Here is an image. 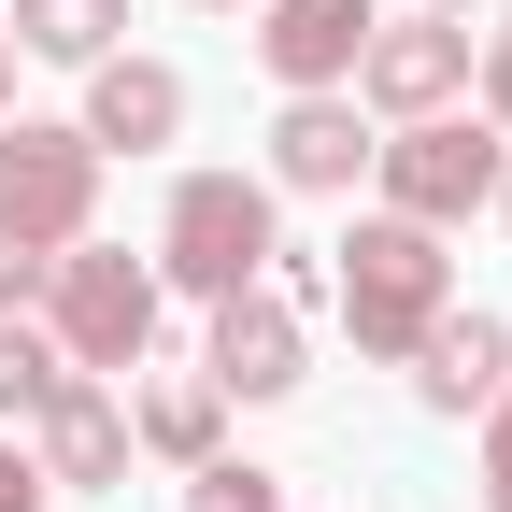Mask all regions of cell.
<instances>
[{
    "mask_svg": "<svg viewBox=\"0 0 512 512\" xmlns=\"http://www.w3.org/2000/svg\"><path fill=\"white\" fill-rule=\"evenodd\" d=\"M498 214H512V171H498Z\"/></svg>",
    "mask_w": 512,
    "mask_h": 512,
    "instance_id": "cell-23",
    "label": "cell"
},
{
    "mask_svg": "<svg viewBox=\"0 0 512 512\" xmlns=\"http://www.w3.org/2000/svg\"><path fill=\"white\" fill-rule=\"evenodd\" d=\"M57 370H72V356H57L29 313H0V413H43V399H57Z\"/></svg>",
    "mask_w": 512,
    "mask_h": 512,
    "instance_id": "cell-15",
    "label": "cell"
},
{
    "mask_svg": "<svg viewBox=\"0 0 512 512\" xmlns=\"http://www.w3.org/2000/svg\"><path fill=\"white\" fill-rule=\"evenodd\" d=\"M171 128H185V72H171V57H86V143L114 157H157L171 143Z\"/></svg>",
    "mask_w": 512,
    "mask_h": 512,
    "instance_id": "cell-8",
    "label": "cell"
},
{
    "mask_svg": "<svg viewBox=\"0 0 512 512\" xmlns=\"http://www.w3.org/2000/svg\"><path fill=\"white\" fill-rule=\"evenodd\" d=\"M484 512H512V384H498V441H484Z\"/></svg>",
    "mask_w": 512,
    "mask_h": 512,
    "instance_id": "cell-18",
    "label": "cell"
},
{
    "mask_svg": "<svg viewBox=\"0 0 512 512\" xmlns=\"http://www.w3.org/2000/svg\"><path fill=\"white\" fill-rule=\"evenodd\" d=\"M484 114L512 128V15H498V43H484Z\"/></svg>",
    "mask_w": 512,
    "mask_h": 512,
    "instance_id": "cell-19",
    "label": "cell"
},
{
    "mask_svg": "<svg viewBox=\"0 0 512 512\" xmlns=\"http://www.w3.org/2000/svg\"><path fill=\"white\" fill-rule=\"evenodd\" d=\"M370 143H356V100H285L271 128V185H299V200H328V185H356Z\"/></svg>",
    "mask_w": 512,
    "mask_h": 512,
    "instance_id": "cell-12",
    "label": "cell"
},
{
    "mask_svg": "<svg viewBox=\"0 0 512 512\" xmlns=\"http://www.w3.org/2000/svg\"><path fill=\"white\" fill-rule=\"evenodd\" d=\"M427 15H484V0H427Z\"/></svg>",
    "mask_w": 512,
    "mask_h": 512,
    "instance_id": "cell-22",
    "label": "cell"
},
{
    "mask_svg": "<svg viewBox=\"0 0 512 512\" xmlns=\"http://www.w3.org/2000/svg\"><path fill=\"white\" fill-rule=\"evenodd\" d=\"M0 29H15L29 57H72V72H86V57H114V29H128V0H15V15H0Z\"/></svg>",
    "mask_w": 512,
    "mask_h": 512,
    "instance_id": "cell-14",
    "label": "cell"
},
{
    "mask_svg": "<svg viewBox=\"0 0 512 512\" xmlns=\"http://www.w3.org/2000/svg\"><path fill=\"white\" fill-rule=\"evenodd\" d=\"M328 299H342L356 356H413V342L441 328V313H456V256H441V228H399V214H370V228L342 242Z\"/></svg>",
    "mask_w": 512,
    "mask_h": 512,
    "instance_id": "cell-1",
    "label": "cell"
},
{
    "mask_svg": "<svg viewBox=\"0 0 512 512\" xmlns=\"http://www.w3.org/2000/svg\"><path fill=\"white\" fill-rule=\"evenodd\" d=\"M256 271H271V185H256V171H185L171 185V228H157V285L242 299Z\"/></svg>",
    "mask_w": 512,
    "mask_h": 512,
    "instance_id": "cell-2",
    "label": "cell"
},
{
    "mask_svg": "<svg viewBox=\"0 0 512 512\" xmlns=\"http://www.w3.org/2000/svg\"><path fill=\"white\" fill-rule=\"evenodd\" d=\"M86 200H100V143L86 128H0V228L72 256L86 242Z\"/></svg>",
    "mask_w": 512,
    "mask_h": 512,
    "instance_id": "cell-5",
    "label": "cell"
},
{
    "mask_svg": "<svg viewBox=\"0 0 512 512\" xmlns=\"http://www.w3.org/2000/svg\"><path fill=\"white\" fill-rule=\"evenodd\" d=\"M214 427H228V399H214L200 370H185V384H143V413H128V441H157L171 470H200V456H214Z\"/></svg>",
    "mask_w": 512,
    "mask_h": 512,
    "instance_id": "cell-13",
    "label": "cell"
},
{
    "mask_svg": "<svg viewBox=\"0 0 512 512\" xmlns=\"http://www.w3.org/2000/svg\"><path fill=\"white\" fill-rule=\"evenodd\" d=\"M413 384H427V413H498V384H512V328H498V313H441V328L413 342Z\"/></svg>",
    "mask_w": 512,
    "mask_h": 512,
    "instance_id": "cell-11",
    "label": "cell"
},
{
    "mask_svg": "<svg viewBox=\"0 0 512 512\" xmlns=\"http://www.w3.org/2000/svg\"><path fill=\"white\" fill-rule=\"evenodd\" d=\"M43 313H57V356H72V370H143L157 271H143V256H57V271H43Z\"/></svg>",
    "mask_w": 512,
    "mask_h": 512,
    "instance_id": "cell-4",
    "label": "cell"
},
{
    "mask_svg": "<svg viewBox=\"0 0 512 512\" xmlns=\"http://www.w3.org/2000/svg\"><path fill=\"white\" fill-rule=\"evenodd\" d=\"M214 399H285L299 384V313L271 299V285H242V299H214Z\"/></svg>",
    "mask_w": 512,
    "mask_h": 512,
    "instance_id": "cell-9",
    "label": "cell"
},
{
    "mask_svg": "<svg viewBox=\"0 0 512 512\" xmlns=\"http://www.w3.org/2000/svg\"><path fill=\"white\" fill-rule=\"evenodd\" d=\"M0 512H43V470L15 456V441H0Z\"/></svg>",
    "mask_w": 512,
    "mask_h": 512,
    "instance_id": "cell-20",
    "label": "cell"
},
{
    "mask_svg": "<svg viewBox=\"0 0 512 512\" xmlns=\"http://www.w3.org/2000/svg\"><path fill=\"white\" fill-rule=\"evenodd\" d=\"M370 171H384V214L399 228H456V214H484L498 200V128H470V114H413L399 143H370Z\"/></svg>",
    "mask_w": 512,
    "mask_h": 512,
    "instance_id": "cell-3",
    "label": "cell"
},
{
    "mask_svg": "<svg viewBox=\"0 0 512 512\" xmlns=\"http://www.w3.org/2000/svg\"><path fill=\"white\" fill-rule=\"evenodd\" d=\"M43 271H57V256H43V242H15V228H0V313H29V299H43Z\"/></svg>",
    "mask_w": 512,
    "mask_h": 512,
    "instance_id": "cell-17",
    "label": "cell"
},
{
    "mask_svg": "<svg viewBox=\"0 0 512 512\" xmlns=\"http://www.w3.org/2000/svg\"><path fill=\"white\" fill-rule=\"evenodd\" d=\"M185 512H285V484L242 470V456H200V470H185Z\"/></svg>",
    "mask_w": 512,
    "mask_h": 512,
    "instance_id": "cell-16",
    "label": "cell"
},
{
    "mask_svg": "<svg viewBox=\"0 0 512 512\" xmlns=\"http://www.w3.org/2000/svg\"><path fill=\"white\" fill-rule=\"evenodd\" d=\"M29 427H43V484H114V470H128V413H114L100 370H57V399H43Z\"/></svg>",
    "mask_w": 512,
    "mask_h": 512,
    "instance_id": "cell-10",
    "label": "cell"
},
{
    "mask_svg": "<svg viewBox=\"0 0 512 512\" xmlns=\"http://www.w3.org/2000/svg\"><path fill=\"white\" fill-rule=\"evenodd\" d=\"M0 100H15V29H0Z\"/></svg>",
    "mask_w": 512,
    "mask_h": 512,
    "instance_id": "cell-21",
    "label": "cell"
},
{
    "mask_svg": "<svg viewBox=\"0 0 512 512\" xmlns=\"http://www.w3.org/2000/svg\"><path fill=\"white\" fill-rule=\"evenodd\" d=\"M356 86L399 114V128H413V114H456V86H470V29H456V15L370 29V43H356Z\"/></svg>",
    "mask_w": 512,
    "mask_h": 512,
    "instance_id": "cell-6",
    "label": "cell"
},
{
    "mask_svg": "<svg viewBox=\"0 0 512 512\" xmlns=\"http://www.w3.org/2000/svg\"><path fill=\"white\" fill-rule=\"evenodd\" d=\"M370 29H384L370 0H256V57H271L299 100H328V86L356 72V43H370Z\"/></svg>",
    "mask_w": 512,
    "mask_h": 512,
    "instance_id": "cell-7",
    "label": "cell"
}]
</instances>
